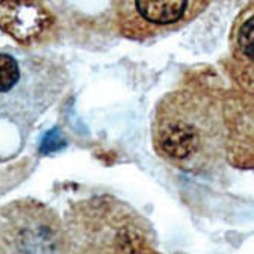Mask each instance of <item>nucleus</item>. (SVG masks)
<instances>
[{"instance_id": "4", "label": "nucleus", "mask_w": 254, "mask_h": 254, "mask_svg": "<svg viewBox=\"0 0 254 254\" xmlns=\"http://www.w3.org/2000/svg\"><path fill=\"white\" fill-rule=\"evenodd\" d=\"M232 32V52L238 62H244V68L253 73V3H250L239 17Z\"/></svg>"}, {"instance_id": "3", "label": "nucleus", "mask_w": 254, "mask_h": 254, "mask_svg": "<svg viewBox=\"0 0 254 254\" xmlns=\"http://www.w3.org/2000/svg\"><path fill=\"white\" fill-rule=\"evenodd\" d=\"M56 26V15L41 2H0V29L23 46L47 40Z\"/></svg>"}, {"instance_id": "6", "label": "nucleus", "mask_w": 254, "mask_h": 254, "mask_svg": "<svg viewBox=\"0 0 254 254\" xmlns=\"http://www.w3.org/2000/svg\"><path fill=\"white\" fill-rule=\"evenodd\" d=\"M92 254H162L159 253L153 241H139V242H130V244H123L117 245L99 253H92Z\"/></svg>"}, {"instance_id": "1", "label": "nucleus", "mask_w": 254, "mask_h": 254, "mask_svg": "<svg viewBox=\"0 0 254 254\" xmlns=\"http://www.w3.org/2000/svg\"><path fill=\"white\" fill-rule=\"evenodd\" d=\"M219 94L186 86L168 92L157 103L151 144L157 156L190 174L215 171L226 159L227 132Z\"/></svg>"}, {"instance_id": "5", "label": "nucleus", "mask_w": 254, "mask_h": 254, "mask_svg": "<svg viewBox=\"0 0 254 254\" xmlns=\"http://www.w3.org/2000/svg\"><path fill=\"white\" fill-rule=\"evenodd\" d=\"M20 80V67L15 58L0 53V94L11 91Z\"/></svg>"}, {"instance_id": "2", "label": "nucleus", "mask_w": 254, "mask_h": 254, "mask_svg": "<svg viewBox=\"0 0 254 254\" xmlns=\"http://www.w3.org/2000/svg\"><path fill=\"white\" fill-rule=\"evenodd\" d=\"M209 5L204 0H124L115 3V18L123 37L147 41L182 29Z\"/></svg>"}]
</instances>
